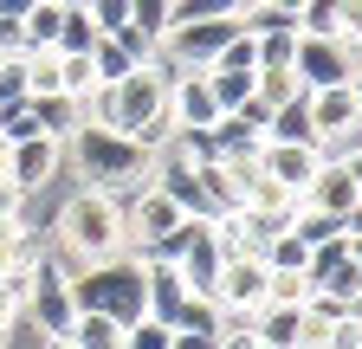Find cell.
<instances>
[{
  "instance_id": "17",
  "label": "cell",
  "mask_w": 362,
  "mask_h": 349,
  "mask_svg": "<svg viewBox=\"0 0 362 349\" xmlns=\"http://www.w3.org/2000/svg\"><path fill=\"white\" fill-rule=\"evenodd\" d=\"M90 46H98V20H90V7H65L52 52H90Z\"/></svg>"
},
{
  "instance_id": "2",
  "label": "cell",
  "mask_w": 362,
  "mask_h": 349,
  "mask_svg": "<svg viewBox=\"0 0 362 349\" xmlns=\"http://www.w3.org/2000/svg\"><path fill=\"white\" fill-rule=\"evenodd\" d=\"M129 233H123V201L104 188H71V201L59 207V233H52V259L65 266H104V259H123Z\"/></svg>"
},
{
  "instance_id": "22",
  "label": "cell",
  "mask_w": 362,
  "mask_h": 349,
  "mask_svg": "<svg viewBox=\"0 0 362 349\" xmlns=\"http://www.w3.org/2000/svg\"><path fill=\"white\" fill-rule=\"evenodd\" d=\"M291 233H298L304 246H330V239H343L349 227L337 220V213H310V207H298V220H291Z\"/></svg>"
},
{
  "instance_id": "26",
  "label": "cell",
  "mask_w": 362,
  "mask_h": 349,
  "mask_svg": "<svg viewBox=\"0 0 362 349\" xmlns=\"http://www.w3.org/2000/svg\"><path fill=\"white\" fill-rule=\"evenodd\" d=\"M129 26H143V32H168L175 26V0H129Z\"/></svg>"
},
{
  "instance_id": "40",
  "label": "cell",
  "mask_w": 362,
  "mask_h": 349,
  "mask_svg": "<svg viewBox=\"0 0 362 349\" xmlns=\"http://www.w3.org/2000/svg\"><path fill=\"white\" fill-rule=\"evenodd\" d=\"M259 349H298V343H259Z\"/></svg>"
},
{
  "instance_id": "23",
  "label": "cell",
  "mask_w": 362,
  "mask_h": 349,
  "mask_svg": "<svg viewBox=\"0 0 362 349\" xmlns=\"http://www.w3.org/2000/svg\"><path fill=\"white\" fill-rule=\"evenodd\" d=\"M59 91V52H26V97H52Z\"/></svg>"
},
{
  "instance_id": "28",
  "label": "cell",
  "mask_w": 362,
  "mask_h": 349,
  "mask_svg": "<svg viewBox=\"0 0 362 349\" xmlns=\"http://www.w3.org/2000/svg\"><path fill=\"white\" fill-rule=\"evenodd\" d=\"M252 46H259V65H265V71H291L298 32H265V39H252Z\"/></svg>"
},
{
  "instance_id": "41",
  "label": "cell",
  "mask_w": 362,
  "mask_h": 349,
  "mask_svg": "<svg viewBox=\"0 0 362 349\" xmlns=\"http://www.w3.org/2000/svg\"><path fill=\"white\" fill-rule=\"evenodd\" d=\"M45 349H78V343H45Z\"/></svg>"
},
{
  "instance_id": "34",
  "label": "cell",
  "mask_w": 362,
  "mask_h": 349,
  "mask_svg": "<svg viewBox=\"0 0 362 349\" xmlns=\"http://www.w3.org/2000/svg\"><path fill=\"white\" fill-rule=\"evenodd\" d=\"M0 213H26V194L13 182H0Z\"/></svg>"
},
{
  "instance_id": "39",
  "label": "cell",
  "mask_w": 362,
  "mask_h": 349,
  "mask_svg": "<svg viewBox=\"0 0 362 349\" xmlns=\"http://www.w3.org/2000/svg\"><path fill=\"white\" fill-rule=\"evenodd\" d=\"M349 91H356V110H362V71H356V78H349Z\"/></svg>"
},
{
  "instance_id": "30",
  "label": "cell",
  "mask_w": 362,
  "mask_h": 349,
  "mask_svg": "<svg viewBox=\"0 0 362 349\" xmlns=\"http://www.w3.org/2000/svg\"><path fill=\"white\" fill-rule=\"evenodd\" d=\"M90 20H98V32L129 26V0H90Z\"/></svg>"
},
{
  "instance_id": "7",
  "label": "cell",
  "mask_w": 362,
  "mask_h": 349,
  "mask_svg": "<svg viewBox=\"0 0 362 349\" xmlns=\"http://www.w3.org/2000/svg\"><path fill=\"white\" fill-rule=\"evenodd\" d=\"M59 168H65V143H52V136L7 143V182H13L20 194H39L45 182H59Z\"/></svg>"
},
{
  "instance_id": "8",
  "label": "cell",
  "mask_w": 362,
  "mask_h": 349,
  "mask_svg": "<svg viewBox=\"0 0 362 349\" xmlns=\"http://www.w3.org/2000/svg\"><path fill=\"white\" fill-rule=\"evenodd\" d=\"M259 168H265L279 188L304 194V182L324 168V149H304V143H259Z\"/></svg>"
},
{
  "instance_id": "15",
  "label": "cell",
  "mask_w": 362,
  "mask_h": 349,
  "mask_svg": "<svg viewBox=\"0 0 362 349\" xmlns=\"http://www.w3.org/2000/svg\"><path fill=\"white\" fill-rule=\"evenodd\" d=\"M90 71H98V91H104V84H123L136 65H129V52L117 46L110 32H98V46H90Z\"/></svg>"
},
{
  "instance_id": "6",
  "label": "cell",
  "mask_w": 362,
  "mask_h": 349,
  "mask_svg": "<svg viewBox=\"0 0 362 349\" xmlns=\"http://www.w3.org/2000/svg\"><path fill=\"white\" fill-rule=\"evenodd\" d=\"M291 71H298L304 91H330V84H349L356 78V59L343 52V39H310V32H298Z\"/></svg>"
},
{
  "instance_id": "37",
  "label": "cell",
  "mask_w": 362,
  "mask_h": 349,
  "mask_svg": "<svg viewBox=\"0 0 362 349\" xmlns=\"http://www.w3.org/2000/svg\"><path fill=\"white\" fill-rule=\"evenodd\" d=\"M343 168H349V182H356V201H362V149H356V155H343Z\"/></svg>"
},
{
  "instance_id": "16",
  "label": "cell",
  "mask_w": 362,
  "mask_h": 349,
  "mask_svg": "<svg viewBox=\"0 0 362 349\" xmlns=\"http://www.w3.org/2000/svg\"><path fill=\"white\" fill-rule=\"evenodd\" d=\"M298 32H310V39H343V7H337V0H304V7H298Z\"/></svg>"
},
{
  "instance_id": "3",
  "label": "cell",
  "mask_w": 362,
  "mask_h": 349,
  "mask_svg": "<svg viewBox=\"0 0 362 349\" xmlns=\"http://www.w3.org/2000/svg\"><path fill=\"white\" fill-rule=\"evenodd\" d=\"M71 304L78 311H110L117 324L143 317V259H104V266H78L71 272Z\"/></svg>"
},
{
  "instance_id": "10",
  "label": "cell",
  "mask_w": 362,
  "mask_h": 349,
  "mask_svg": "<svg viewBox=\"0 0 362 349\" xmlns=\"http://www.w3.org/2000/svg\"><path fill=\"white\" fill-rule=\"evenodd\" d=\"M181 304H188V285H181V272L168 266V259H143V317L175 324Z\"/></svg>"
},
{
  "instance_id": "21",
  "label": "cell",
  "mask_w": 362,
  "mask_h": 349,
  "mask_svg": "<svg viewBox=\"0 0 362 349\" xmlns=\"http://www.w3.org/2000/svg\"><path fill=\"white\" fill-rule=\"evenodd\" d=\"M33 136H45V129H39V117H33V97L0 104V143H33Z\"/></svg>"
},
{
  "instance_id": "9",
  "label": "cell",
  "mask_w": 362,
  "mask_h": 349,
  "mask_svg": "<svg viewBox=\"0 0 362 349\" xmlns=\"http://www.w3.org/2000/svg\"><path fill=\"white\" fill-rule=\"evenodd\" d=\"M298 207H310V213H337V220H349V207H356V182H349V168L324 155V168H317L310 182H304Z\"/></svg>"
},
{
  "instance_id": "18",
  "label": "cell",
  "mask_w": 362,
  "mask_h": 349,
  "mask_svg": "<svg viewBox=\"0 0 362 349\" xmlns=\"http://www.w3.org/2000/svg\"><path fill=\"white\" fill-rule=\"evenodd\" d=\"M298 91H304V84H298V71H265V65L252 71V97H259L265 110H279V104H291Z\"/></svg>"
},
{
  "instance_id": "35",
  "label": "cell",
  "mask_w": 362,
  "mask_h": 349,
  "mask_svg": "<svg viewBox=\"0 0 362 349\" xmlns=\"http://www.w3.org/2000/svg\"><path fill=\"white\" fill-rule=\"evenodd\" d=\"M220 349H259L252 330H220Z\"/></svg>"
},
{
  "instance_id": "29",
  "label": "cell",
  "mask_w": 362,
  "mask_h": 349,
  "mask_svg": "<svg viewBox=\"0 0 362 349\" xmlns=\"http://www.w3.org/2000/svg\"><path fill=\"white\" fill-rule=\"evenodd\" d=\"M110 39H117L123 52H129V65H149V59L162 52V39H156V32H143V26H117Z\"/></svg>"
},
{
  "instance_id": "33",
  "label": "cell",
  "mask_w": 362,
  "mask_h": 349,
  "mask_svg": "<svg viewBox=\"0 0 362 349\" xmlns=\"http://www.w3.org/2000/svg\"><path fill=\"white\" fill-rule=\"evenodd\" d=\"M337 7H343V32L362 39V0H337Z\"/></svg>"
},
{
  "instance_id": "27",
  "label": "cell",
  "mask_w": 362,
  "mask_h": 349,
  "mask_svg": "<svg viewBox=\"0 0 362 349\" xmlns=\"http://www.w3.org/2000/svg\"><path fill=\"white\" fill-rule=\"evenodd\" d=\"M207 71H259V46H252L246 32H233V39L220 46V59H214Z\"/></svg>"
},
{
  "instance_id": "32",
  "label": "cell",
  "mask_w": 362,
  "mask_h": 349,
  "mask_svg": "<svg viewBox=\"0 0 362 349\" xmlns=\"http://www.w3.org/2000/svg\"><path fill=\"white\" fill-rule=\"evenodd\" d=\"M175 349H220V330H175Z\"/></svg>"
},
{
  "instance_id": "1",
  "label": "cell",
  "mask_w": 362,
  "mask_h": 349,
  "mask_svg": "<svg viewBox=\"0 0 362 349\" xmlns=\"http://www.w3.org/2000/svg\"><path fill=\"white\" fill-rule=\"evenodd\" d=\"M65 162H71V174H78V188H104V194H117V201L156 182L149 149H136L123 129L90 123V117H84L71 136H65Z\"/></svg>"
},
{
  "instance_id": "25",
  "label": "cell",
  "mask_w": 362,
  "mask_h": 349,
  "mask_svg": "<svg viewBox=\"0 0 362 349\" xmlns=\"http://www.w3.org/2000/svg\"><path fill=\"white\" fill-rule=\"evenodd\" d=\"M123 349H175V330L156 317H136V324H123Z\"/></svg>"
},
{
  "instance_id": "31",
  "label": "cell",
  "mask_w": 362,
  "mask_h": 349,
  "mask_svg": "<svg viewBox=\"0 0 362 349\" xmlns=\"http://www.w3.org/2000/svg\"><path fill=\"white\" fill-rule=\"evenodd\" d=\"M0 59H26V32H20V20H0Z\"/></svg>"
},
{
  "instance_id": "20",
  "label": "cell",
  "mask_w": 362,
  "mask_h": 349,
  "mask_svg": "<svg viewBox=\"0 0 362 349\" xmlns=\"http://www.w3.org/2000/svg\"><path fill=\"white\" fill-rule=\"evenodd\" d=\"M207 91H214V104L226 117V110H240L252 97V71H207Z\"/></svg>"
},
{
  "instance_id": "24",
  "label": "cell",
  "mask_w": 362,
  "mask_h": 349,
  "mask_svg": "<svg viewBox=\"0 0 362 349\" xmlns=\"http://www.w3.org/2000/svg\"><path fill=\"white\" fill-rule=\"evenodd\" d=\"M304 259H310V246H304V239H298V233L285 227L279 239L265 246V272H304Z\"/></svg>"
},
{
  "instance_id": "38",
  "label": "cell",
  "mask_w": 362,
  "mask_h": 349,
  "mask_svg": "<svg viewBox=\"0 0 362 349\" xmlns=\"http://www.w3.org/2000/svg\"><path fill=\"white\" fill-rule=\"evenodd\" d=\"M349 239V259H356V266H362V233H343Z\"/></svg>"
},
{
  "instance_id": "11",
  "label": "cell",
  "mask_w": 362,
  "mask_h": 349,
  "mask_svg": "<svg viewBox=\"0 0 362 349\" xmlns=\"http://www.w3.org/2000/svg\"><path fill=\"white\" fill-rule=\"evenodd\" d=\"M265 143H304V149H324V136H317V123H310V91H298L291 104L272 110Z\"/></svg>"
},
{
  "instance_id": "14",
  "label": "cell",
  "mask_w": 362,
  "mask_h": 349,
  "mask_svg": "<svg viewBox=\"0 0 362 349\" xmlns=\"http://www.w3.org/2000/svg\"><path fill=\"white\" fill-rule=\"evenodd\" d=\"M59 20H65V7H52V0H33V13L20 20V32H26V52L59 46Z\"/></svg>"
},
{
  "instance_id": "4",
  "label": "cell",
  "mask_w": 362,
  "mask_h": 349,
  "mask_svg": "<svg viewBox=\"0 0 362 349\" xmlns=\"http://www.w3.org/2000/svg\"><path fill=\"white\" fill-rule=\"evenodd\" d=\"M71 317H78V304H71V266L52 252H39V266H33V291H26V324L45 336V343H65L71 336Z\"/></svg>"
},
{
  "instance_id": "13",
  "label": "cell",
  "mask_w": 362,
  "mask_h": 349,
  "mask_svg": "<svg viewBox=\"0 0 362 349\" xmlns=\"http://www.w3.org/2000/svg\"><path fill=\"white\" fill-rule=\"evenodd\" d=\"M65 343H78V349H123V324L110 311H78Z\"/></svg>"
},
{
  "instance_id": "5",
  "label": "cell",
  "mask_w": 362,
  "mask_h": 349,
  "mask_svg": "<svg viewBox=\"0 0 362 349\" xmlns=\"http://www.w3.org/2000/svg\"><path fill=\"white\" fill-rule=\"evenodd\" d=\"M181 220H188V213H181L156 182L149 188H136V194H123V233H129V259H149Z\"/></svg>"
},
{
  "instance_id": "36",
  "label": "cell",
  "mask_w": 362,
  "mask_h": 349,
  "mask_svg": "<svg viewBox=\"0 0 362 349\" xmlns=\"http://www.w3.org/2000/svg\"><path fill=\"white\" fill-rule=\"evenodd\" d=\"M33 13V0H0V20H26Z\"/></svg>"
},
{
  "instance_id": "12",
  "label": "cell",
  "mask_w": 362,
  "mask_h": 349,
  "mask_svg": "<svg viewBox=\"0 0 362 349\" xmlns=\"http://www.w3.org/2000/svg\"><path fill=\"white\" fill-rule=\"evenodd\" d=\"M298 330H304V304H259L252 311V336L259 343H298Z\"/></svg>"
},
{
  "instance_id": "19",
  "label": "cell",
  "mask_w": 362,
  "mask_h": 349,
  "mask_svg": "<svg viewBox=\"0 0 362 349\" xmlns=\"http://www.w3.org/2000/svg\"><path fill=\"white\" fill-rule=\"evenodd\" d=\"M317 285L310 272H265V304H310Z\"/></svg>"
}]
</instances>
